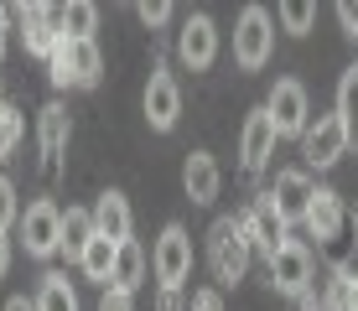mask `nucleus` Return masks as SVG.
Returning <instances> with one entry per match:
<instances>
[{
	"mask_svg": "<svg viewBox=\"0 0 358 311\" xmlns=\"http://www.w3.org/2000/svg\"><path fill=\"white\" fill-rule=\"evenodd\" d=\"M270 42H275V31H270V10L265 6H244L239 10V27H234V62H239L244 73L265 68Z\"/></svg>",
	"mask_w": 358,
	"mask_h": 311,
	"instance_id": "nucleus-3",
	"label": "nucleus"
},
{
	"mask_svg": "<svg viewBox=\"0 0 358 311\" xmlns=\"http://www.w3.org/2000/svg\"><path fill=\"white\" fill-rule=\"evenodd\" d=\"M270 120H275V135H306V124H312V109H306V89L296 78H280L275 89L265 99Z\"/></svg>",
	"mask_w": 358,
	"mask_h": 311,
	"instance_id": "nucleus-10",
	"label": "nucleus"
},
{
	"mask_svg": "<svg viewBox=\"0 0 358 311\" xmlns=\"http://www.w3.org/2000/svg\"><path fill=\"white\" fill-rule=\"evenodd\" d=\"M353 311H358V270H353Z\"/></svg>",
	"mask_w": 358,
	"mask_h": 311,
	"instance_id": "nucleus-37",
	"label": "nucleus"
},
{
	"mask_svg": "<svg viewBox=\"0 0 358 311\" xmlns=\"http://www.w3.org/2000/svg\"><path fill=\"white\" fill-rule=\"evenodd\" d=\"M115 259H120V244H109V239H94L89 249H83V259H78V265H83V275H89V280H115Z\"/></svg>",
	"mask_w": 358,
	"mask_h": 311,
	"instance_id": "nucleus-22",
	"label": "nucleus"
},
{
	"mask_svg": "<svg viewBox=\"0 0 358 311\" xmlns=\"http://www.w3.org/2000/svg\"><path fill=\"white\" fill-rule=\"evenodd\" d=\"M177 57L187 62V68H208V62L218 57V27H213V16L192 10V16L182 21V31H177Z\"/></svg>",
	"mask_w": 358,
	"mask_h": 311,
	"instance_id": "nucleus-12",
	"label": "nucleus"
},
{
	"mask_svg": "<svg viewBox=\"0 0 358 311\" xmlns=\"http://www.w3.org/2000/svg\"><path fill=\"white\" fill-rule=\"evenodd\" d=\"M68 52H73V89H99V78H104L99 42H68Z\"/></svg>",
	"mask_w": 358,
	"mask_h": 311,
	"instance_id": "nucleus-18",
	"label": "nucleus"
},
{
	"mask_svg": "<svg viewBox=\"0 0 358 311\" xmlns=\"http://www.w3.org/2000/svg\"><path fill=\"white\" fill-rule=\"evenodd\" d=\"M275 120H270V109H255L250 120H244V130H239V166H244V177H260V171L270 166V156H275Z\"/></svg>",
	"mask_w": 358,
	"mask_h": 311,
	"instance_id": "nucleus-7",
	"label": "nucleus"
},
{
	"mask_svg": "<svg viewBox=\"0 0 358 311\" xmlns=\"http://www.w3.org/2000/svg\"><path fill=\"white\" fill-rule=\"evenodd\" d=\"M239 229H244V239H250V249L255 254H265V265L280 254V249L291 244V233H286V218H280V208H275V197L270 192H260L250 203V213L239 218Z\"/></svg>",
	"mask_w": 358,
	"mask_h": 311,
	"instance_id": "nucleus-2",
	"label": "nucleus"
},
{
	"mask_svg": "<svg viewBox=\"0 0 358 311\" xmlns=\"http://www.w3.org/2000/svg\"><path fill=\"white\" fill-rule=\"evenodd\" d=\"M182 187H187V197L197 208H208L218 197V161L208 151H187V161H182Z\"/></svg>",
	"mask_w": 358,
	"mask_h": 311,
	"instance_id": "nucleus-17",
	"label": "nucleus"
},
{
	"mask_svg": "<svg viewBox=\"0 0 358 311\" xmlns=\"http://www.w3.org/2000/svg\"><path fill=\"white\" fill-rule=\"evenodd\" d=\"M68 135H73L68 109L57 104V99H52V104H42V115H36V151H42V171H47V177H57V171H63Z\"/></svg>",
	"mask_w": 358,
	"mask_h": 311,
	"instance_id": "nucleus-9",
	"label": "nucleus"
},
{
	"mask_svg": "<svg viewBox=\"0 0 358 311\" xmlns=\"http://www.w3.org/2000/svg\"><path fill=\"white\" fill-rule=\"evenodd\" d=\"M130 203H125V192H99V203H94V233L99 239H109V244H125L130 239Z\"/></svg>",
	"mask_w": 358,
	"mask_h": 311,
	"instance_id": "nucleus-14",
	"label": "nucleus"
},
{
	"mask_svg": "<svg viewBox=\"0 0 358 311\" xmlns=\"http://www.w3.org/2000/svg\"><path fill=\"white\" fill-rule=\"evenodd\" d=\"M338 120L348 130V145H358V68H348L338 78Z\"/></svg>",
	"mask_w": 358,
	"mask_h": 311,
	"instance_id": "nucleus-23",
	"label": "nucleus"
},
{
	"mask_svg": "<svg viewBox=\"0 0 358 311\" xmlns=\"http://www.w3.org/2000/svg\"><path fill=\"white\" fill-rule=\"evenodd\" d=\"M99 239L94 233V213H83V208H68L63 213V254L68 259H83V249Z\"/></svg>",
	"mask_w": 358,
	"mask_h": 311,
	"instance_id": "nucleus-19",
	"label": "nucleus"
},
{
	"mask_svg": "<svg viewBox=\"0 0 358 311\" xmlns=\"http://www.w3.org/2000/svg\"><path fill=\"white\" fill-rule=\"evenodd\" d=\"M99 311H135V296H130V291H115V285H104Z\"/></svg>",
	"mask_w": 358,
	"mask_h": 311,
	"instance_id": "nucleus-29",
	"label": "nucleus"
},
{
	"mask_svg": "<svg viewBox=\"0 0 358 311\" xmlns=\"http://www.w3.org/2000/svg\"><path fill=\"white\" fill-rule=\"evenodd\" d=\"M145 120H151V130H171L182 120V89L166 68H156L145 83Z\"/></svg>",
	"mask_w": 358,
	"mask_h": 311,
	"instance_id": "nucleus-13",
	"label": "nucleus"
},
{
	"mask_svg": "<svg viewBox=\"0 0 358 311\" xmlns=\"http://www.w3.org/2000/svg\"><path fill=\"white\" fill-rule=\"evenodd\" d=\"M312 280H317V275H312V249H306V244L291 239L275 259H270V285H275L280 296H291V301H296Z\"/></svg>",
	"mask_w": 358,
	"mask_h": 311,
	"instance_id": "nucleus-11",
	"label": "nucleus"
},
{
	"mask_svg": "<svg viewBox=\"0 0 358 311\" xmlns=\"http://www.w3.org/2000/svg\"><path fill=\"white\" fill-rule=\"evenodd\" d=\"M151 270H156L162 285H177V291H182V280L192 275V233L182 229V223H166L162 229L156 254H151Z\"/></svg>",
	"mask_w": 358,
	"mask_h": 311,
	"instance_id": "nucleus-4",
	"label": "nucleus"
},
{
	"mask_svg": "<svg viewBox=\"0 0 358 311\" xmlns=\"http://www.w3.org/2000/svg\"><path fill=\"white\" fill-rule=\"evenodd\" d=\"M250 254H255V249H250V239H244L239 218H213V229H208V270H213L218 291L244 280Z\"/></svg>",
	"mask_w": 358,
	"mask_h": 311,
	"instance_id": "nucleus-1",
	"label": "nucleus"
},
{
	"mask_svg": "<svg viewBox=\"0 0 358 311\" xmlns=\"http://www.w3.org/2000/svg\"><path fill=\"white\" fill-rule=\"evenodd\" d=\"M47 78H52L57 89H73V52H68V36L57 42V52L47 57Z\"/></svg>",
	"mask_w": 358,
	"mask_h": 311,
	"instance_id": "nucleus-27",
	"label": "nucleus"
},
{
	"mask_svg": "<svg viewBox=\"0 0 358 311\" xmlns=\"http://www.w3.org/2000/svg\"><path fill=\"white\" fill-rule=\"evenodd\" d=\"M312 177L306 171H275V187H270V197H275V208H280V218H306V208H312Z\"/></svg>",
	"mask_w": 358,
	"mask_h": 311,
	"instance_id": "nucleus-16",
	"label": "nucleus"
},
{
	"mask_svg": "<svg viewBox=\"0 0 358 311\" xmlns=\"http://www.w3.org/2000/svg\"><path fill=\"white\" fill-rule=\"evenodd\" d=\"M141 280H145V254H141V244H135V239H125V244H120V259H115V280H109V285H115V291H141Z\"/></svg>",
	"mask_w": 358,
	"mask_h": 311,
	"instance_id": "nucleus-20",
	"label": "nucleus"
},
{
	"mask_svg": "<svg viewBox=\"0 0 358 311\" xmlns=\"http://www.w3.org/2000/svg\"><path fill=\"white\" fill-rule=\"evenodd\" d=\"M312 21H317V10L306 6V0H286V6H280V27H286L291 36H306Z\"/></svg>",
	"mask_w": 358,
	"mask_h": 311,
	"instance_id": "nucleus-25",
	"label": "nucleus"
},
{
	"mask_svg": "<svg viewBox=\"0 0 358 311\" xmlns=\"http://www.w3.org/2000/svg\"><path fill=\"white\" fill-rule=\"evenodd\" d=\"M21 21V42H27L31 57H52L57 42H63V6H16Z\"/></svg>",
	"mask_w": 358,
	"mask_h": 311,
	"instance_id": "nucleus-5",
	"label": "nucleus"
},
{
	"mask_svg": "<svg viewBox=\"0 0 358 311\" xmlns=\"http://www.w3.org/2000/svg\"><path fill=\"white\" fill-rule=\"evenodd\" d=\"M156 311H187V291H177V285H162V291H156Z\"/></svg>",
	"mask_w": 358,
	"mask_h": 311,
	"instance_id": "nucleus-31",
	"label": "nucleus"
},
{
	"mask_svg": "<svg viewBox=\"0 0 358 311\" xmlns=\"http://www.w3.org/2000/svg\"><path fill=\"white\" fill-rule=\"evenodd\" d=\"M10 223H21V208H16V187H10V177H0V229H10Z\"/></svg>",
	"mask_w": 358,
	"mask_h": 311,
	"instance_id": "nucleus-28",
	"label": "nucleus"
},
{
	"mask_svg": "<svg viewBox=\"0 0 358 311\" xmlns=\"http://www.w3.org/2000/svg\"><path fill=\"white\" fill-rule=\"evenodd\" d=\"M16 140H21V109L16 104H0V161H10Z\"/></svg>",
	"mask_w": 358,
	"mask_h": 311,
	"instance_id": "nucleus-26",
	"label": "nucleus"
},
{
	"mask_svg": "<svg viewBox=\"0 0 358 311\" xmlns=\"http://www.w3.org/2000/svg\"><path fill=\"white\" fill-rule=\"evenodd\" d=\"M306 229H312V239L317 244H332L343 233V197L332 192V187H317L312 192V208H306Z\"/></svg>",
	"mask_w": 358,
	"mask_h": 311,
	"instance_id": "nucleus-15",
	"label": "nucleus"
},
{
	"mask_svg": "<svg viewBox=\"0 0 358 311\" xmlns=\"http://www.w3.org/2000/svg\"><path fill=\"white\" fill-rule=\"evenodd\" d=\"M338 21H343V31L358 42V6H353V0H343V6H338Z\"/></svg>",
	"mask_w": 358,
	"mask_h": 311,
	"instance_id": "nucleus-33",
	"label": "nucleus"
},
{
	"mask_svg": "<svg viewBox=\"0 0 358 311\" xmlns=\"http://www.w3.org/2000/svg\"><path fill=\"white\" fill-rule=\"evenodd\" d=\"M6 311H36V301H27V296H10Z\"/></svg>",
	"mask_w": 358,
	"mask_h": 311,
	"instance_id": "nucleus-36",
	"label": "nucleus"
},
{
	"mask_svg": "<svg viewBox=\"0 0 358 311\" xmlns=\"http://www.w3.org/2000/svg\"><path fill=\"white\" fill-rule=\"evenodd\" d=\"M21 244H27V254L36 259H52L57 249H63V213H57V203H31L27 213H21Z\"/></svg>",
	"mask_w": 358,
	"mask_h": 311,
	"instance_id": "nucleus-6",
	"label": "nucleus"
},
{
	"mask_svg": "<svg viewBox=\"0 0 358 311\" xmlns=\"http://www.w3.org/2000/svg\"><path fill=\"white\" fill-rule=\"evenodd\" d=\"M94 31H99V6H89V0L63 6V36L68 42H94Z\"/></svg>",
	"mask_w": 358,
	"mask_h": 311,
	"instance_id": "nucleus-21",
	"label": "nucleus"
},
{
	"mask_svg": "<svg viewBox=\"0 0 358 311\" xmlns=\"http://www.w3.org/2000/svg\"><path fill=\"white\" fill-rule=\"evenodd\" d=\"M0 104H6V99H0Z\"/></svg>",
	"mask_w": 358,
	"mask_h": 311,
	"instance_id": "nucleus-39",
	"label": "nucleus"
},
{
	"mask_svg": "<svg viewBox=\"0 0 358 311\" xmlns=\"http://www.w3.org/2000/svg\"><path fill=\"white\" fill-rule=\"evenodd\" d=\"M353 223H358V208H353Z\"/></svg>",
	"mask_w": 358,
	"mask_h": 311,
	"instance_id": "nucleus-38",
	"label": "nucleus"
},
{
	"mask_svg": "<svg viewBox=\"0 0 358 311\" xmlns=\"http://www.w3.org/2000/svg\"><path fill=\"white\" fill-rule=\"evenodd\" d=\"M36 311H78V291L68 285V275H42Z\"/></svg>",
	"mask_w": 358,
	"mask_h": 311,
	"instance_id": "nucleus-24",
	"label": "nucleus"
},
{
	"mask_svg": "<svg viewBox=\"0 0 358 311\" xmlns=\"http://www.w3.org/2000/svg\"><path fill=\"white\" fill-rule=\"evenodd\" d=\"M187 311H224V291H218V285H208V291H197L192 301H187Z\"/></svg>",
	"mask_w": 358,
	"mask_h": 311,
	"instance_id": "nucleus-32",
	"label": "nucleus"
},
{
	"mask_svg": "<svg viewBox=\"0 0 358 311\" xmlns=\"http://www.w3.org/2000/svg\"><path fill=\"white\" fill-rule=\"evenodd\" d=\"M343 151H348V130H343L338 115H317V124H306V135H301L306 166L327 171V166H338V161H343Z\"/></svg>",
	"mask_w": 358,
	"mask_h": 311,
	"instance_id": "nucleus-8",
	"label": "nucleus"
},
{
	"mask_svg": "<svg viewBox=\"0 0 358 311\" xmlns=\"http://www.w3.org/2000/svg\"><path fill=\"white\" fill-rule=\"evenodd\" d=\"M141 21H145V27H166L171 6H166V0H141Z\"/></svg>",
	"mask_w": 358,
	"mask_h": 311,
	"instance_id": "nucleus-30",
	"label": "nucleus"
},
{
	"mask_svg": "<svg viewBox=\"0 0 358 311\" xmlns=\"http://www.w3.org/2000/svg\"><path fill=\"white\" fill-rule=\"evenodd\" d=\"M16 16V6H0V57H6V21Z\"/></svg>",
	"mask_w": 358,
	"mask_h": 311,
	"instance_id": "nucleus-34",
	"label": "nucleus"
},
{
	"mask_svg": "<svg viewBox=\"0 0 358 311\" xmlns=\"http://www.w3.org/2000/svg\"><path fill=\"white\" fill-rule=\"evenodd\" d=\"M10 270V239H6V229H0V275Z\"/></svg>",
	"mask_w": 358,
	"mask_h": 311,
	"instance_id": "nucleus-35",
	"label": "nucleus"
}]
</instances>
